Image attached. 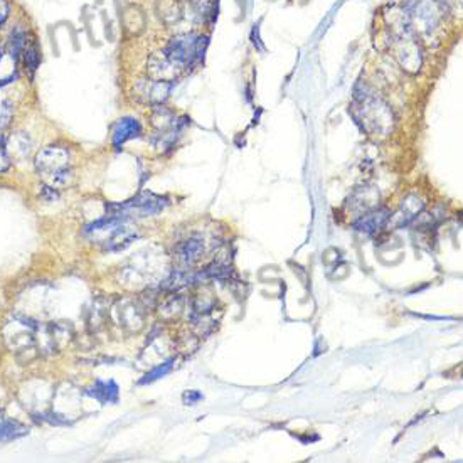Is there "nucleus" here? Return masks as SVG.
<instances>
[{"mask_svg": "<svg viewBox=\"0 0 463 463\" xmlns=\"http://www.w3.org/2000/svg\"><path fill=\"white\" fill-rule=\"evenodd\" d=\"M172 359H168V361L164 362V364H160V366H157L154 371H150V373L147 374V376H145L144 379H141L140 381V384H147V382H152V381H157V379L159 377H162V376H166V374L168 373V371L172 369Z\"/></svg>", "mask_w": 463, "mask_h": 463, "instance_id": "nucleus-21", "label": "nucleus"}, {"mask_svg": "<svg viewBox=\"0 0 463 463\" xmlns=\"http://www.w3.org/2000/svg\"><path fill=\"white\" fill-rule=\"evenodd\" d=\"M141 133V126L135 118H121L118 120L117 124L113 125L112 130V140H113V147L120 148L121 145L126 144L128 140L137 139Z\"/></svg>", "mask_w": 463, "mask_h": 463, "instance_id": "nucleus-13", "label": "nucleus"}, {"mask_svg": "<svg viewBox=\"0 0 463 463\" xmlns=\"http://www.w3.org/2000/svg\"><path fill=\"white\" fill-rule=\"evenodd\" d=\"M167 206V199L155 196L152 193H141L137 197L130 199V201L124 202V204H110L106 206V214H113V216L121 217H145L159 214L160 210Z\"/></svg>", "mask_w": 463, "mask_h": 463, "instance_id": "nucleus-4", "label": "nucleus"}, {"mask_svg": "<svg viewBox=\"0 0 463 463\" xmlns=\"http://www.w3.org/2000/svg\"><path fill=\"white\" fill-rule=\"evenodd\" d=\"M406 12L413 28L420 32H430L438 24L440 14L436 12V6L431 0H411Z\"/></svg>", "mask_w": 463, "mask_h": 463, "instance_id": "nucleus-7", "label": "nucleus"}, {"mask_svg": "<svg viewBox=\"0 0 463 463\" xmlns=\"http://www.w3.org/2000/svg\"><path fill=\"white\" fill-rule=\"evenodd\" d=\"M394 56L400 61L403 70L409 72H416L421 66V52L415 37L411 36V28L404 26L403 30L394 39Z\"/></svg>", "mask_w": 463, "mask_h": 463, "instance_id": "nucleus-6", "label": "nucleus"}, {"mask_svg": "<svg viewBox=\"0 0 463 463\" xmlns=\"http://www.w3.org/2000/svg\"><path fill=\"white\" fill-rule=\"evenodd\" d=\"M36 170L51 187L66 186L71 177L70 152L63 147H46L36 157Z\"/></svg>", "mask_w": 463, "mask_h": 463, "instance_id": "nucleus-2", "label": "nucleus"}, {"mask_svg": "<svg viewBox=\"0 0 463 463\" xmlns=\"http://www.w3.org/2000/svg\"><path fill=\"white\" fill-rule=\"evenodd\" d=\"M2 56H3V49L0 48V59H2Z\"/></svg>", "mask_w": 463, "mask_h": 463, "instance_id": "nucleus-27", "label": "nucleus"}, {"mask_svg": "<svg viewBox=\"0 0 463 463\" xmlns=\"http://www.w3.org/2000/svg\"><path fill=\"white\" fill-rule=\"evenodd\" d=\"M147 72L150 79L175 83L179 79V76L184 72V70H181V68H179L175 63H172V61L168 59L162 51V52H155V55H152L150 59H148Z\"/></svg>", "mask_w": 463, "mask_h": 463, "instance_id": "nucleus-9", "label": "nucleus"}, {"mask_svg": "<svg viewBox=\"0 0 463 463\" xmlns=\"http://www.w3.org/2000/svg\"><path fill=\"white\" fill-rule=\"evenodd\" d=\"M423 209H424V202L421 201L418 196H415V194H409V196L401 202L400 210H397L394 216H389L388 224H393V226L409 224L413 219L418 217V214L423 213Z\"/></svg>", "mask_w": 463, "mask_h": 463, "instance_id": "nucleus-11", "label": "nucleus"}, {"mask_svg": "<svg viewBox=\"0 0 463 463\" xmlns=\"http://www.w3.org/2000/svg\"><path fill=\"white\" fill-rule=\"evenodd\" d=\"M204 255V239L201 236H193L179 244L174 251V259L182 266V270L193 266Z\"/></svg>", "mask_w": 463, "mask_h": 463, "instance_id": "nucleus-10", "label": "nucleus"}, {"mask_svg": "<svg viewBox=\"0 0 463 463\" xmlns=\"http://www.w3.org/2000/svg\"><path fill=\"white\" fill-rule=\"evenodd\" d=\"M12 115H14L12 103L7 101V99H2V101H0V132L9 126L10 120H12Z\"/></svg>", "mask_w": 463, "mask_h": 463, "instance_id": "nucleus-22", "label": "nucleus"}, {"mask_svg": "<svg viewBox=\"0 0 463 463\" xmlns=\"http://www.w3.org/2000/svg\"><path fill=\"white\" fill-rule=\"evenodd\" d=\"M29 139L26 133H15L9 141H6V147H15L14 155L26 157L29 154Z\"/></svg>", "mask_w": 463, "mask_h": 463, "instance_id": "nucleus-20", "label": "nucleus"}, {"mask_svg": "<svg viewBox=\"0 0 463 463\" xmlns=\"http://www.w3.org/2000/svg\"><path fill=\"white\" fill-rule=\"evenodd\" d=\"M389 216H391V214H389L386 209L374 208L367 210V213L362 214V216H359V219L354 223V228L357 229V231L371 235V233H376L379 229L384 228V226L388 224Z\"/></svg>", "mask_w": 463, "mask_h": 463, "instance_id": "nucleus-12", "label": "nucleus"}, {"mask_svg": "<svg viewBox=\"0 0 463 463\" xmlns=\"http://www.w3.org/2000/svg\"><path fill=\"white\" fill-rule=\"evenodd\" d=\"M7 15H9V3L7 0H0V24L6 22Z\"/></svg>", "mask_w": 463, "mask_h": 463, "instance_id": "nucleus-24", "label": "nucleus"}, {"mask_svg": "<svg viewBox=\"0 0 463 463\" xmlns=\"http://www.w3.org/2000/svg\"><path fill=\"white\" fill-rule=\"evenodd\" d=\"M88 396L95 397L103 404H112L118 401V386L113 381H97L86 389Z\"/></svg>", "mask_w": 463, "mask_h": 463, "instance_id": "nucleus-15", "label": "nucleus"}, {"mask_svg": "<svg viewBox=\"0 0 463 463\" xmlns=\"http://www.w3.org/2000/svg\"><path fill=\"white\" fill-rule=\"evenodd\" d=\"M351 112L361 128L371 137L384 139L393 132L394 113L391 106L371 91L355 93Z\"/></svg>", "mask_w": 463, "mask_h": 463, "instance_id": "nucleus-1", "label": "nucleus"}, {"mask_svg": "<svg viewBox=\"0 0 463 463\" xmlns=\"http://www.w3.org/2000/svg\"><path fill=\"white\" fill-rule=\"evenodd\" d=\"M10 79H12V78H10ZM10 79H3V81H0V86H3V84H7V83H9Z\"/></svg>", "mask_w": 463, "mask_h": 463, "instance_id": "nucleus-26", "label": "nucleus"}, {"mask_svg": "<svg viewBox=\"0 0 463 463\" xmlns=\"http://www.w3.org/2000/svg\"><path fill=\"white\" fill-rule=\"evenodd\" d=\"M10 167V155L6 148V139L0 135V174L7 172Z\"/></svg>", "mask_w": 463, "mask_h": 463, "instance_id": "nucleus-23", "label": "nucleus"}, {"mask_svg": "<svg viewBox=\"0 0 463 463\" xmlns=\"http://www.w3.org/2000/svg\"><path fill=\"white\" fill-rule=\"evenodd\" d=\"M174 83L157 81V79H140L133 86V98L140 103H148V105H162L170 95Z\"/></svg>", "mask_w": 463, "mask_h": 463, "instance_id": "nucleus-8", "label": "nucleus"}, {"mask_svg": "<svg viewBox=\"0 0 463 463\" xmlns=\"http://www.w3.org/2000/svg\"><path fill=\"white\" fill-rule=\"evenodd\" d=\"M22 55H24L26 71L32 76L37 68H39V63H41V49H39V46H37V42L34 39L26 42V48H24V51H22Z\"/></svg>", "mask_w": 463, "mask_h": 463, "instance_id": "nucleus-17", "label": "nucleus"}, {"mask_svg": "<svg viewBox=\"0 0 463 463\" xmlns=\"http://www.w3.org/2000/svg\"><path fill=\"white\" fill-rule=\"evenodd\" d=\"M201 400V394H197V393H187L186 396H184V401H186V403H189V404H193V403H196V401Z\"/></svg>", "mask_w": 463, "mask_h": 463, "instance_id": "nucleus-25", "label": "nucleus"}, {"mask_svg": "<svg viewBox=\"0 0 463 463\" xmlns=\"http://www.w3.org/2000/svg\"><path fill=\"white\" fill-rule=\"evenodd\" d=\"M206 46H208V37L201 36V34H179V36L172 37L167 48L164 49L166 55L172 63L177 64L184 71L189 70L190 66L197 63L202 56H204Z\"/></svg>", "mask_w": 463, "mask_h": 463, "instance_id": "nucleus-3", "label": "nucleus"}, {"mask_svg": "<svg viewBox=\"0 0 463 463\" xmlns=\"http://www.w3.org/2000/svg\"><path fill=\"white\" fill-rule=\"evenodd\" d=\"M26 42H28V32L22 28H15L9 36V51L12 59H19V56L22 55L26 48Z\"/></svg>", "mask_w": 463, "mask_h": 463, "instance_id": "nucleus-19", "label": "nucleus"}, {"mask_svg": "<svg viewBox=\"0 0 463 463\" xmlns=\"http://www.w3.org/2000/svg\"><path fill=\"white\" fill-rule=\"evenodd\" d=\"M159 15L164 22L172 24L181 17V7L177 0H159Z\"/></svg>", "mask_w": 463, "mask_h": 463, "instance_id": "nucleus-18", "label": "nucleus"}, {"mask_svg": "<svg viewBox=\"0 0 463 463\" xmlns=\"http://www.w3.org/2000/svg\"><path fill=\"white\" fill-rule=\"evenodd\" d=\"M29 433V428L26 424L19 423L15 420H2L0 421V443L14 442V440L22 438Z\"/></svg>", "mask_w": 463, "mask_h": 463, "instance_id": "nucleus-16", "label": "nucleus"}, {"mask_svg": "<svg viewBox=\"0 0 463 463\" xmlns=\"http://www.w3.org/2000/svg\"><path fill=\"white\" fill-rule=\"evenodd\" d=\"M0 135H2V133H0Z\"/></svg>", "mask_w": 463, "mask_h": 463, "instance_id": "nucleus-28", "label": "nucleus"}, {"mask_svg": "<svg viewBox=\"0 0 463 463\" xmlns=\"http://www.w3.org/2000/svg\"><path fill=\"white\" fill-rule=\"evenodd\" d=\"M37 328L39 325L34 324L32 320L15 317L14 320L7 322L6 328H3L7 346L15 352L34 349V346L37 344Z\"/></svg>", "mask_w": 463, "mask_h": 463, "instance_id": "nucleus-5", "label": "nucleus"}, {"mask_svg": "<svg viewBox=\"0 0 463 463\" xmlns=\"http://www.w3.org/2000/svg\"><path fill=\"white\" fill-rule=\"evenodd\" d=\"M379 201V193L374 187H361L355 190L349 199V206L352 210H359V213H367V210L376 208ZM361 214V216H362Z\"/></svg>", "mask_w": 463, "mask_h": 463, "instance_id": "nucleus-14", "label": "nucleus"}]
</instances>
